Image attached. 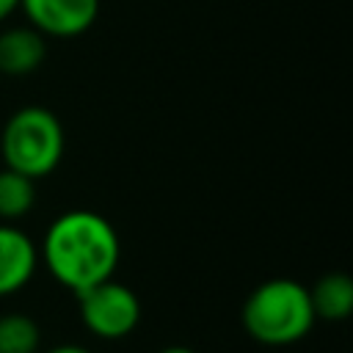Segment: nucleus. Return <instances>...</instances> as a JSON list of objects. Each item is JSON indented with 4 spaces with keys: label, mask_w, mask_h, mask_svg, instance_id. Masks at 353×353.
Instances as JSON below:
<instances>
[{
    "label": "nucleus",
    "mask_w": 353,
    "mask_h": 353,
    "mask_svg": "<svg viewBox=\"0 0 353 353\" xmlns=\"http://www.w3.org/2000/svg\"><path fill=\"white\" fill-rule=\"evenodd\" d=\"M63 127L58 116L41 105H28L11 113L0 135L6 168H14L30 179L52 174L63 157Z\"/></svg>",
    "instance_id": "7ed1b4c3"
},
{
    "label": "nucleus",
    "mask_w": 353,
    "mask_h": 353,
    "mask_svg": "<svg viewBox=\"0 0 353 353\" xmlns=\"http://www.w3.org/2000/svg\"><path fill=\"white\" fill-rule=\"evenodd\" d=\"M17 8H19V0H0V22L8 19Z\"/></svg>",
    "instance_id": "f8f14e48"
},
{
    "label": "nucleus",
    "mask_w": 353,
    "mask_h": 353,
    "mask_svg": "<svg viewBox=\"0 0 353 353\" xmlns=\"http://www.w3.org/2000/svg\"><path fill=\"white\" fill-rule=\"evenodd\" d=\"M41 256L50 276L77 295L116 273L121 243L105 215L94 210H69L50 223Z\"/></svg>",
    "instance_id": "f257e3e1"
},
{
    "label": "nucleus",
    "mask_w": 353,
    "mask_h": 353,
    "mask_svg": "<svg viewBox=\"0 0 353 353\" xmlns=\"http://www.w3.org/2000/svg\"><path fill=\"white\" fill-rule=\"evenodd\" d=\"M157 353H196V350L193 347H185V345H168V347H163Z\"/></svg>",
    "instance_id": "ddd939ff"
},
{
    "label": "nucleus",
    "mask_w": 353,
    "mask_h": 353,
    "mask_svg": "<svg viewBox=\"0 0 353 353\" xmlns=\"http://www.w3.org/2000/svg\"><path fill=\"white\" fill-rule=\"evenodd\" d=\"M77 309H80L83 325L99 339H121L132 334L141 323L138 295L127 284L116 281L113 276L80 290Z\"/></svg>",
    "instance_id": "20e7f679"
},
{
    "label": "nucleus",
    "mask_w": 353,
    "mask_h": 353,
    "mask_svg": "<svg viewBox=\"0 0 353 353\" xmlns=\"http://www.w3.org/2000/svg\"><path fill=\"white\" fill-rule=\"evenodd\" d=\"M243 328L251 339L268 347L301 342L317 323L309 287L295 279H268L243 303Z\"/></svg>",
    "instance_id": "f03ea898"
},
{
    "label": "nucleus",
    "mask_w": 353,
    "mask_h": 353,
    "mask_svg": "<svg viewBox=\"0 0 353 353\" xmlns=\"http://www.w3.org/2000/svg\"><path fill=\"white\" fill-rule=\"evenodd\" d=\"M41 347V328L25 312L0 314V353H36Z\"/></svg>",
    "instance_id": "9d476101"
},
{
    "label": "nucleus",
    "mask_w": 353,
    "mask_h": 353,
    "mask_svg": "<svg viewBox=\"0 0 353 353\" xmlns=\"http://www.w3.org/2000/svg\"><path fill=\"white\" fill-rule=\"evenodd\" d=\"M47 58V36L33 25L8 28L0 33V74L25 77Z\"/></svg>",
    "instance_id": "0eeeda50"
},
{
    "label": "nucleus",
    "mask_w": 353,
    "mask_h": 353,
    "mask_svg": "<svg viewBox=\"0 0 353 353\" xmlns=\"http://www.w3.org/2000/svg\"><path fill=\"white\" fill-rule=\"evenodd\" d=\"M33 204H36V179L14 168H3L0 171V221L14 223L25 218L33 210Z\"/></svg>",
    "instance_id": "1a4fd4ad"
},
{
    "label": "nucleus",
    "mask_w": 353,
    "mask_h": 353,
    "mask_svg": "<svg viewBox=\"0 0 353 353\" xmlns=\"http://www.w3.org/2000/svg\"><path fill=\"white\" fill-rule=\"evenodd\" d=\"M309 301L314 309L317 320L328 323H342L353 312V281L345 270H331L323 273L314 287L309 290Z\"/></svg>",
    "instance_id": "6e6552de"
},
{
    "label": "nucleus",
    "mask_w": 353,
    "mask_h": 353,
    "mask_svg": "<svg viewBox=\"0 0 353 353\" xmlns=\"http://www.w3.org/2000/svg\"><path fill=\"white\" fill-rule=\"evenodd\" d=\"M47 353H91V350L83 347V345H55V347H50Z\"/></svg>",
    "instance_id": "9b49d317"
},
{
    "label": "nucleus",
    "mask_w": 353,
    "mask_h": 353,
    "mask_svg": "<svg viewBox=\"0 0 353 353\" xmlns=\"http://www.w3.org/2000/svg\"><path fill=\"white\" fill-rule=\"evenodd\" d=\"M39 265V251L33 240L14 223L0 221V295L22 290Z\"/></svg>",
    "instance_id": "423d86ee"
},
{
    "label": "nucleus",
    "mask_w": 353,
    "mask_h": 353,
    "mask_svg": "<svg viewBox=\"0 0 353 353\" xmlns=\"http://www.w3.org/2000/svg\"><path fill=\"white\" fill-rule=\"evenodd\" d=\"M28 22L52 39H74L91 30L99 17V0H19Z\"/></svg>",
    "instance_id": "39448f33"
}]
</instances>
